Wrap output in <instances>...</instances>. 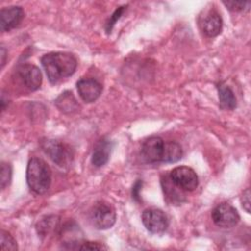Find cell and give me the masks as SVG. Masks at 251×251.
Segmentation results:
<instances>
[{"instance_id": "6da1fadb", "label": "cell", "mask_w": 251, "mask_h": 251, "mask_svg": "<svg viewBox=\"0 0 251 251\" xmlns=\"http://www.w3.org/2000/svg\"><path fill=\"white\" fill-rule=\"evenodd\" d=\"M48 80L55 84L65 77L71 76L76 69L75 57L68 52H51L41 58Z\"/></svg>"}, {"instance_id": "7a4b0ae2", "label": "cell", "mask_w": 251, "mask_h": 251, "mask_svg": "<svg viewBox=\"0 0 251 251\" xmlns=\"http://www.w3.org/2000/svg\"><path fill=\"white\" fill-rule=\"evenodd\" d=\"M52 173L45 161L31 158L26 167V182L30 190L36 194H44L50 188Z\"/></svg>"}, {"instance_id": "3957f363", "label": "cell", "mask_w": 251, "mask_h": 251, "mask_svg": "<svg viewBox=\"0 0 251 251\" xmlns=\"http://www.w3.org/2000/svg\"><path fill=\"white\" fill-rule=\"evenodd\" d=\"M116 212L113 206L105 201L96 202L90 210L92 225L98 229H108L116 223Z\"/></svg>"}, {"instance_id": "277c9868", "label": "cell", "mask_w": 251, "mask_h": 251, "mask_svg": "<svg viewBox=\"0 0 251 251\" xmlns=\"http://www.w3.org/2000/svg\"><path fill=\"white\" fill-rule=\"evenodd\" d=\"M141 220L146 229L154 234H161L165 232L169 226L167 215L157 208H148L144 210Z\"/></svg>"}, {"instance_id": "5b68a950", "label": "cell", "mask_w": 251, "mask_h": 251, "mask_svg": "<svg viewBox=\"0 0 251 251\" xmlns=\"http://www.w3.org/2000/svg\"><path fill=\"white\" fill-rule=\"evenodd\" d=\"M169 176L172 181L183 191H193L198 186V176L190 167H176L171 171Z\"/></svg>"}, {"instance_id": "8992f818", "label": "cell", "mask_w": 251, "mask_h": 251, "mask_svg": "<svg viewBox=\"0 0 251 251\" xmlns=\"http://www.w3.org/2000/svg\"><path fill=\"white\" fill-rule=\"evenodd\" d=\"M212 220L216 226L230 228L237 225L240 216L237 210L228 203H221L212 211Z\"/></svg>"}, {"instance_id": "52a82bcc", "label": "cell", "mask_w": 251, "mask_h": 251, "mask_svg": "<svg viewBox=\"0 0 251 251\" xmlns=\"http://www.w3.org/2000/svg\"><path fill=\"white\" fill-rule=\"evenodd\" d=\"M41 147L45 154L60 167H65L72 159L70 148L58 140L45 139L41 142Z\"/></svg>"}, {"instance_id": "ba28073f", "label": "cell", "mask_w": 251, "mask_h": 251, "mask_svg": "<svg viewBox=\"0 0 251 251\" xmlns=\"http://www.w3.org/2000/svg\"><path fill=\"white\" fill-rule=\"evenodd\" d=\"M165 141L159 136L145 139L141 146V156L147 163L162 162Z\"/></svg>"}, {"instance_id": "9c48e42d", "label": "cell", "mask_w": 251, "mask_h": 251, "mask_svg": "<svg viewBox=\"0 0 251 251\" xmlns=\"http://www.w3.org/2000/svg\"><path fill=\"white\" fill-rule=\"evenodd\" d=\"M25 17V12L20 6L6 7L0 13V25L2 31H10L17 27Z\"/></svg>"}, {"instance_id": "30bf717a", "label": "cell", "mask_w": 251, "mask_h": 251, "mask_svg": "<svg viewBox=\"0 0 251 251\" xmlns=\"http://www.w3.org/2000/svg\"><path fill=\"white\" fill-rule=\"evenodd\" d=\"M76 88L80 98L86 103L96 101L101 92L102 85L94 78H81L76 83Z\"/></svg>"}, {"instance_id": "8fae6325", "label": "cell", "mask_w": 251, "mask_h": 251, "mask_svg": "<svg viewBox=\"0 0 251 251\" xmlns=\"http://www.w3.org/2000/svg\"><path fill=\"white\" fill-rule=\"evenodd\" d=\"M19 75L26 88L31 91L37 90L42 82L40 70L31 64H24L19 68Z\"/></svg>"}, {"instance_id": "7c38bea8", "label": "cell", "mask_w": 251, "mask_h": 251, "mask_svg": "<svg viewBox=\"0 0 251 251\" xmlns=\"http://www.w3.org/2000/svg\"><path fill=\"white\" fill-rule=\"evenodd\" d=\"M112 147L113 143L110 139L105 137L99 139L94 146L91 163L97 168L104 166L109 161Z\"/></svg>"}, {"instance_id": "4fadbf2b", "label": "cell", "mask_w": 251, "mask_h": 251, "mask_svg": "<svg viewBox=\"0 0 251 251\" xmlns=\"http://www.w3.org/2000/svg\"><path fill=\"white\" fill-rule=\"evenodd\" d=\"M201 29L203 33L208 37H215L219 35L223 27V20L219 13L216 11H210L202 20Z\"/></svg>"}, {"instance_id": "5bb4252c", "label": "cell", "mask_w": 251, "mask_h": 251, "mask_svg": "<svg viewBox=\"0 0 251 251\" xmlns=\"http://www.w3.org/2000/svg\"><path fill=\"white\" fill-rule=\"evenodd\" d=\"M162 187L164 190L165 196L171 200L172 203H181L183 201V190L178 188L171 179L169 175L164 176L161 180Z\"/></svg>"}, {"instance_id": "9a60e30c", "label": "cell", "mask_w": 251, "mask_h": 251, "mask_svg": "<svg viewBox=\"0 0 251 251\" xmlns=\"http://www.w3.org/2000/svg\"><path fill=\"white\" fill-rule=\"evenodd\" d=\"M217 89L219 93V100L222 108L227 110H233L236 107V98L233 91L228 85L224 82H219L217 84Z\"/></svg>"}, {"instance_id": "2e32d148", "label": "cell", "mask_w": 251, "mask_h": 251, "mask_svg": "<svg viewBox=\"0 0 251 251\" xmlns=\"http://www.w3.org/2000/svg\"><path fill=\"white\" fill-rule=\"evenodd\" d=\"M182 157L181 146L176 141H165L162 162L176 163Z\"/></svg>"}, {"instance_id": "e0dca14e", "label": "cell", "mask_w": 251, "mask_h": 251, "mask_svg": "<svg viewBox=\"0 0 251 251\" xmlns=\"http://www.w3.org/2000/svg\"><path fill=\"white\" fill-rule=\"evenodd\" d=\"M55 104L59 108V110L64 113H73L75 112L78 108V104L75 96L70 91H65L64 93H62L56 99Z\"/></svg>"}, {"instance_id": "ac0fdd59", "label": "cell", "mask_w": 251, "mask_h": 251, "mask_svg": "<svg viewBox=\"0 0 251 251\" xmlns=\"http://www.w3.org/2000/svg\"><path fill=\"white\" fill-rule=\"evenodd\" d=\"M0 237H1V249L2 250L14 251V250L18 249L17 241L8 231L2 229Z\"/></svg>"}, {"instance_id": "d6986e66", "label": "cell", "mask_w": 251, "mask_h": 251, "mask_svg": "<svg viewBox=\"0 0 251 251\" xmlns=\"http://www.w3.org/2000/svg\"><path fill=\"white\" fill-rule=\"evenodd\" d=\"M0 184L1 189H5L11 182L12 178V168L10 164L2 162L1 163V171H0Z\"/></svg>"}, {"instance_id": "ffe728a7", "label": "cell", "mask_w": 251, "mask_h": 251, "mask_svg": "<svg viewBox=\"0 0 251 251\" xmlns=\"http://www.w3.org/2000/svg\"><path fill=\"white\" fill-rule=\"evenodd\" d=\"M224 5L232 12H244L248 11L250 8V2L242 1H224Z\"/></svg>"}, {"instance_id": "44dd1931", "label": "cell", "mask_w": 251, "mask_h": 251, "mask_svg": "<svg viewBox=\"0 0 251 251\" xmlns=\"http://www.w3.org/2000/svg\"><path fill=\"white\" fill-rule=\"evenodd\" d=\"M73 244H76L74 247V249H87V250H103V249H107L106 246H104L103 244L97 243V242H90V241H84V242H78V243L70 242V246L73 245ZM69 247H67V248H69Z\"/></svg>"}, {"instance_id": "7402d4cb", "label": "cell", "mask_w": 251, "mask_h": 251, "mask_svg": "<svg viewBox=\"0 0 251 251\" xmlns=\"http://www.w3.org/2000/svg\"><path fill=\"white\" fill-rule=\"evenodd\" d=\"M125 9H126V6H122V7H119V8L113 13V15L111 16V18H110V20H109V22L107 23V25H106V30H107V32H110V31H111L113 25H115V23L117 22V20H119L120 17L123 15Z\"/></svg>"}, {"instance_id": "603a6c76", "label": "cell", "mask_w": 251, "mask_h": 251, "mask_svg": "<svg viewBox=\"0 0 251 251\" xmlns=\"http://www.w3.org/2000/svg\"><path fill=\"white\" fill-rule=\"evenodd\" d=\"M241 203L243 209L247 212L250 213V190L247 188L246 190L243 191V194L241 196Z\"/></svg>"}, {"instance_id": "cb8c5ba5", "label": "cell", "mask_w": 251, "mask_h": 251, "mask_svg": "<svg viewBox=\"0 0 251 251\" xmlns=\"http://www.w3.org/2000/svg\"><path fill=\"white\" fill-rule=\"evenodd\" d=\"M141 186H142V181L141 180H137L133 187H132V191H131V194H132V198L136 201H139V191L141 189Z\"/></svg>"}, {"instance_id": "d4e9b609", "label": "cell", "mask_w": 251, "mask_h": 251, "mask_svg": "<svg viewBox=\"0 0 251 251\" xmlns=\"http://www.w3.org/2000/svg\"><path fill=\"white\" fill-rule=\"evenodd\" d=\"M5 57H6V50L2 46L1 47V67H3L5 64Z\"/></svg>"}]
</instances>
